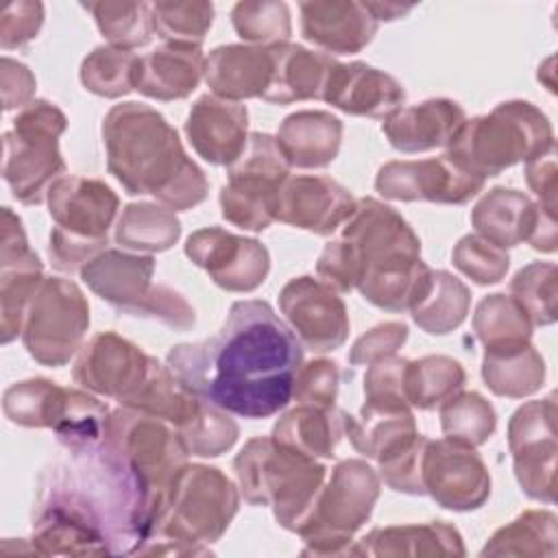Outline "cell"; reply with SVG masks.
Segmentation results:
<instances>
[{
  "instance_id": "1",
  "label": "cell",
  "mask_w": 558,
  "mask_h": 558,
  "mask_svg": "<svg viewBox=\"0 0 558 558\" xmlns=\"http://www.w3.org/2000/svg\"><path fill=\"white\" fill-rule=\"evenodd\" d=\"M157 493L105 442L44 473L31 543L44 556L137 554L153 534Z\"/></svg>"
},
{
  "instance_id": "2",
  "label": "cell",
  "mask_w": 558,
  "mask_h": 558,
  "mask_svg": "<svg viewBox=\"0 0 558 558\" xmlns=\"http://www.w3.org/2000/svg\"><path fill=\"white\" fill-rule=\"evenodd\" d=\"M168 368L201 399L244 418L286 408L303 364L294 331L266 301H235L216 336L170 349Z\"/></svg>"
},
{
  "instance_id": "3",
  "label": "cell",
  "mask_w": 558,
  "mask_h": 558,
  "mask_svg": "<svg viewBox=\"0 0 558 558\" xmlns=\"http://www.w3.org/2000/svg\"><path fill=\"white\" fill-rule=\"evenodd\" d=\"M107 168L126 194H150L172 211L207 198L205 172L185 155L174 126L144 102H122L102 122Z\"/></svg>"
},
{
  "instance_id": "4",
  "label": "cell",
  "mask_w": 558,
  "mask_h": 558,
  "mask_svg": "<svg viewBox=\"0 0 558 558\" xmlns=\"http://www.w3.org/2000/svg\"><path fill=\"white\" fill-rule=\"evenodd\" d=\"M342 238L360 257V294L386 312L412 310L432 268L421 259V240L405 218L390 205L362 198L342 225Z\"/></svg>"
},
{
  "instance_id": "5",
  "label": "cell",
  "mask_w": 558,
  "mask_h": 558,
  "mask_svg": "<svg viewBox=\"0 0 558 558\" xmlns=\"http://www.w3.org/2000/svg\"><path fill=\"white\" fill-rule=\"evenodd\" d=\"M242 497L251 506H270L277 523L296 532L310 519L327 469L312 456L277 442L251 438L233 460Z\"/></svg>"
},
{
  "instance_id": "6",
  "label": "cell",
  "mask_w": 558,
  "mask_h": 558,
  "mask_svg": "<svg viewBox=\"0 0 558 558\" xmlns=\"http://www.w3.org/2000/svg\"><path fill=\"white\" fill-rule=\"evenodd\" d=\"M445 153L462 170L488 179L519 161H532L554 150V129L547 116L527 100H508L488 116L464 120Z\"/></svg>"
},
{
  "instance_id": "7",
  "label": "cell",
  "mask_w": 558,
  "mask_h": 558,
  "mask_svg": "<svg viewBox=\"0 0 558 558\" xmlns=\"http://www.w3.org/2000/svg\"><path fill=\"white\" fill-rule=\"evenodd\" d=\"M238 504V488L220 469L183 464L157 495L150 538L209 549L227 532Z\"/></svg>"
},
{
  "instance_id": "8",
  "label": "cell",
  "mask_w": 558,
  "mask_h": 558,
  "mask_svg": "<svg viewBox=\"0 0 558 558\" xmlns=\"http://www.w3.org/2000/svg\"><path fill=\"white\" fill-rule=\"evenodd\" d=\"M46 203L54 220L48 242L50 262L61 272H81L89 259L107 248L120 201L98 179L61 177L48 190Z\"/></svg>"
},
{
  "instance_id": "9",
  "label": "cell",
  "mask_w": 558,
  "mask_h": 558,
  "mask_svg": "<svg viewBox=\"0 0 558 558\" xmlns=\"http://www.w3.org/2000/svg\"><path fill=\"white\" fill-rule=\"evenodd\" d=\"M379 497V475L364 460L349 458L333 466L314 510L299 530L303 556H353V534L368 521Z\"/></svg>"
},
{
  "instance_id": "10",
  "label": "cell",
  "mask_w": 558,
  "mask_h": 558,
  "mask_svg": "<svg viewBox=\"0 0 558 558\" xmlns=\"http://www.w3.org/2000/svg\"><path fill=\"white\" fill-rule=\"evenodd\" d=\"M65 126L63 111L48 100L28 102L13 118V129L4 133L2 177L20 203H44L52 183L65 172L59 153Z\"/></svg>"
},
{
  "instance_id": "11",
  "label": "cell",
  "mask_w": 558,
  "mask_h": 558,
  "mask_svg": "<svg viewBox=\"0 0 558 558\" xmlns=\"http://www.w3.org/2000/svg\"><path fill=\"white\" fill-rule=\"evenodd\" d=\"M290 166L268 133H251L242 155L227 166L229 181L220 190L222 218L246 231H264L275 222L277 192Z\"/></svg>"
},
{
  "instance_id": "12",
  "label": "cell",
  "mask_w": 558,
  "mask_h": 558,
  "mask_svg": "<svg viewBox=\"0 0 558 558\" xmlns=\"http://www.w3.org/2000/svg\"><path fill=\"white\" fill-rule=\"evenodd\" d=\"M89 327V305L81 288L61 277H44L24 318L22 340L28 355L59 368L68 364Z\"/></svg>"
},
{
  "instance_id": "13",
  "label": "cell",
  "mask_w": 558,
  "mask_h": 558,
  "mask_svg": "<svg viewBox=\"0 0 558 558\" xmlns=\"http://www.w3.org/2000/svg\"><path fill=\"white\" fill-rule=\"evenodd\" d=\"M102 442L122 456L157 495L187 458L174 425L126 405L109 412Z\"/></svg>"
},
{
  "instance_id": "14",
  "label": "cell",
  "mask_w": 558,
  "mask_h": 558,
  "mask_svg": "<svg viewBox=\"0 0 558 558\" xmlns=\"http://www.w3.org/2000/svg\"><path fill=\"white\" fill-rule=\"evenodd\" d=\"M508 447L521 490L536 501L556 499V401L523 403L508 423Z\"/></svg>"
},
{
  "instance_id": "15",
  "label": "cell",
  "mask_w": 558,
  "mask_h": 558,
  "mask_svg": "<svg viewBox=\"0 0 558 558\" xmlns=\"http://www.w3.org/2000/svg\"><path fill=\"white\" fill-rule=\"evenodd\" d=\"M421 475L425 493L447 510H477L490 495V473L475 447L449 438L427 440Z\"/></svg>"
},
{
  "instance_id": "16",
  "label": "cell",
  "mask_w": 558,
  "mask_h": 558,
  "mask_svg": "<svg viewBox=\"0 0 558 558\" xmlns=\"http://www.w3.org/2000/svg\"><path fill=\"white\" fill-rule=\"evenodd\" d=\"M484 179L462 170L447 155L418 161H388L375 177V190L390 201H429L464 205L477 196Z\"/></svg>"
},
{
  "instance_id": "17",
  "label": "cell",
  "mask_w": 558,
  "mask_h": 558,
  "mask_svg": "<svg viewBox=\"0 0 558 558\" xmlns=\"http://www.w3.org/2000/svg\"><path fill=\"white\" fill-rule=\"evenodd\" d=\"M185 255L203 268L209 279L229 292L257 290L270 270L266 246L253 238L229 233L220 227L194 231L185 242Z\"/></svg>"
},
{
  "instance_id": "18",
  "label": "cell",
  "mask_w": 558,
  "mask_h": 558,
  "mask_svg": "<svg viewBox=\"0 0 558 558\" xmlns=\"http://www.w3.org/2000/svg\"><path fill=\"white\" fill-rule=\"evenodd\" d=\"M279 310L299 342L316 353L340 349L349 336L347 305L320 279H290L279 292Z\"/></svg>"
},
{
  "instance_id": "19",
  "label": "cell",
  "mask_w": 558,
  "mask_h": 558,
  "mask_svg": "<svg viewBox=\"0 0 558 558\" xmlns=\"http://www.w3.org/2000/svg\"><path fill=\"white\" fill-rule=\"evenodd\" d=\"M0 231V338L9 344L22 333L26 310L44 281V266L28 246L20 216L9 207H2Z\"/></svg>"
},
{
  "instance_id": "20",
  "label": "cell",
  "mask_w": 558,
  "mask_h": 558,
  "mask_svg": "<svg viewBox=\"0 0 558 558\" xmlns=\"http://www.w3.org/2000/svg\"><path fill=\"white\" fill-rule=\"evenodd\" d=\"M155 357L116 331L96 333L81 347L74 362V381L83 388L118 399H129L148 377Z\"/></svg>"
},
{
  "instance_id": "21",
  "label": "cell",
  "mask_w": 558,
  "mask_h": 558,
  "mask_svg": "<svg viewBox=\"0 0 558 558\" xmlns=\"http://www.w3.org/2000/svg\"><path fill=\"white\" fill-rule=\"evenodd\" d=\"M355 198L329 177H288L277 192L275 220L316 235H331L355 211Z\"/></svg>"
},
{
  "instance_id": "22",
  "label": "cell",
  "mask_w": 558,
  "mask_h": 558,
  "mask_svg": "<svg viewBox=\"0 0 558 558\" xmlns=\"http://www.w3.org/2000/svg\"><path fill=\"white\" fill-rule=\"evenodd\" d=\"M320 100L349 116L388 118L405 100L403 85L384 70L368 63H333L327 74Z\"/></svg>"
},
{
  "instance_id": "23",
  "label": "cell",
  "mask_w": 558,
  "mask_h": 558,
  "mask_svg": "<svg viewBox=\"0 0 558 558\" xmlns=\"http://www.w3.org/2000/svg\"><path fill=\"white\" fill-rule=\"evenodd\" d=\"M153 272L155 259L150 255L105 248L81 268V279L120 314L142 318L155 288L150 283Z\"/></svg>"
},
{
  "instance_id": "24",
  "label": "cell",
  "mask_w": 558,
  "mask_h": 558,
  "mask_svg": "<svg viewBox=\"0 0 558 558\" xmlns=\"http://www.w3.org/2000/svg\"><path fill=\"white\" fill-rule=\"evenodd\" d=\"M248 111L240 102L218 98L214 94L201 96L185 120V135L209 163L231 166L248 142Z\"/></svg>"
},
{
  "instance_id": "25",
  "label": "cell",
  "mask_w": 558,
  "mask_h": 558,
  "mask_svg": "<svg viewBox=\"0 0 558 558\" xmlns=\"http://www.w3.org/2000/svg\"><path fill=\"white\" fill-rule=\"evenodd\" d=\"M303 37L333 54L360 52L377 33V20L364 2L312 0L301 2Z\"/></svg>"
},
{
  "instance_id": "26",
  "label": "cell",
  "mask_w": 558,
  "mask_h": 558,
  "mask_svg": "<svg viewBox=\"0 0 558 558\" xmlns=\"http://www.w3.org/2000/svg\"><path fill=\"white\" fill-rule=\"evenodd\" d=\"M464 120V109L456 100L429 98L388 116L381 131L397 150L425 153L449 146Z\"/></svg>"
},
{
  "instance_id": "27",
  "label": "cell",
  "mask_w": 558,
  "mask_h": 558,
  "mask_svg": "<svg viewBox=\"0 0 558 558\" xmlns=\"http://www.w3.org/2000/svg\"><path fill=\"white\" fill-rule=\"evenodd\" d=\"M270 46L229 44L218 46L205 57V81L214 96L238 102L244 98H264L272 81Z\"/></svg>"
},
{
  "instance_id": "28",
  "label": "cell",
  "mask_w": 558,
  "mask_h": 558,
  "mask_svg": "<svg viewBox=\"0 0 558 558\" xmlns=\"http://www.w3.org/2000/svg\"><path fill=\"white\" fill-rule=\"evenodd\" d=\"M205 76V57L201 46L163 41L140 57L135 89L155 100L187 98Z\"/></svg>"
},
{
  "instance_id": "29",
  "label": "cell",
  "mask_w": 558,
  "mask_h": 558,
  "mask_svg": "<svg viewBox=\"0 0 558 558\" xmlns=\"http://www.w3.org/2000/svg\"><path fill=\"white\" fill-rule=\"evenodd\" d=\"M460 532L445 523L432 521L423 525H390L375 527L364 538L353 543V556H464Z\"/></svg>"
},
{
  "instance_id": "30",
  "label": "cell",
  "mask_w": 558,
  "mask_h": 558,
  "mask_svg": "<svg viewBox=\"0 0 558 558\" xmlns=\"http://www.w3.org/2000/svg\"><path fill=\"white\" fill-rule=\"evenodd\" d=\"M275 140L290 168H325L340 150L342 122L329 111H296L281 122Z\"/></svg>"
},
{
  "instance_id": "31",
  "label": "cell",
  "mask_w": 558,
  "mask_h": 558,
  "mask_svg": "<svg viewBox=\"0 0 558 558\" xmlns=\"http://www.w3.org/2000/svg\"><path fill=\"white\" fill-rule=\"evenodd\" d=\"M541 205L512 187L488 190L471 211L475 233L499 248H512L527 242Z\"/></svg>"
},
{
  "instance_id": "32",
  "label": "cell",
  "mask_w": 558,
  "mask_h": 558,
  "mask_svg": "<svg viewBox=\"0 0 558 558\" xmlns=\"http://www.w3.org/2000/svg\"><path fill=\"white\" fill-rule=\"evenodd\" d=\"M272 50V81L264 94V100L277 105H290L299 100L320 98L329 70L336 59L327 52H314L299 44H275Z\"/></svg>"
},
{
  "instance_id": "33",
  "label": "cell",
  "mask_w": 558,
  "mask_h": 558,
  "mask_svg": "<svg viewBox=\"0 0 558 558\" xmlns=\"http://www.w3.org/2000/svg\"><path fill=\"white\" fill-rule=\"evenodd\" d=\"M414 434L418 429L408 403L364 399L357 416L344 412V436H349L357 453L373 460H379Z\"/></svg>"
},
{
  "instance_id": "34",
  "label": "cell",
  "mask_w": 558,
  "mask_h": 558,
  "mask_svg": "<svg viewBox=\"0 0 558 558\" xmlns=\"http://www.w3.org/2000/svg\"><path fill=\"white\" fill-rule=\"evenodd\" d=\"M344 436V412L338 408H316L299 403L272 427V438L312 458H333L338 440Z\"/></svg>"
},
{
  "instance_id": "35",
  "label": "cell",
  "mask_w": 558,
  "mask_h": 558,
  "mask_svg": "<svg viewBox=\"0 0 558 558\" xmlns=\"http://www.w3.org/2000/svg\"><path fill=\"white\" fill-rule=\"evenodd\" d=\"M482 377L490 392L508 399H523L541 390L545 381V360L532 342L486 349Z\"/></svg>"
},
{
  "instance_id": "36",
  "label": "cell",
  "mask_w": 558,
  "mask_h": 558,
  "mask_svg": "<svg viewBox=\"0 0 558 558\" xmlns=\"http://www.w3.org/2000/svg\"><path fill=\"white\" fill-rule=\"evenodd\" d=\"M201 403L203 399L198 395L185 388L168 366L155 360L146 381L120 405L153 414L181 429L198 414Z\"/></svg>"
},
{
  "instance_id": "37",
  "label": "cell",
  "mask_w": 558,
  "mask_h": 558,
  "mask_svg": "<svg viewBox=\"0 0 558 558\" xmlns=\"http://www.w3.org/2000/svg\"><path fill=\"white\" fill-rule=\"evenodd\" d=\"M471 305L469 288L447 270H432L423 296L410 310L414 323L432 336H445L458 329Z\"/></svg>"
},
{
  "instance_id": "38",
  "label": "cell",
  "mask_w": 558,
  "mask_h": 558,
  "mask_svg": "<svg viewBox=\"0 0 558 558\" xmlns=\"http://www.w3.org/2000/svg\"><path fill=\"white\" fill-rule=\"evenodd\" d=\"M181 222L172 209L155 203H131L116 225V242L137 253H161L177 244Z\"/></svg>"
},
{
  "instance_id": "39",
  "label": "cell",
  "mask_w": 558,
  "mask_h": 558,
  "mask_svg": "<svg viewBox=\"0 0 558 558\" xmlns=\"http://www.w3.org/2000/svg\"><path fill=\"white\" fill-rule=\"evenodd\" d=\"M466 381L462 364L447 355H425L408 360L405 366V399L418 410L440 408L458 395Z\"/></svg>"
},
{
  "instance_id": "40",
  "label": "cell",
  "mask_w": 558,
  "mask_h": 558,
  "mask_svg": "<svg viewBox=\"0 0 558 558\" xmlns=\"http://www.w3.org/2000/svg\"><path fill=\"white\" fill-rule=\"evenodd\" d=\"M556 525L554 512L525 510L488 538L482 556H556Z\"/></svg>"
},
{
  "instance_id": "41",
  "label": "cell",
  "mask_w": 558,
  "mask_h": 558,
  "mask_svg": "<svg viewBox=\"0 0 558 558\" xmlns=\"http://www.w3.org/2000/svg\"><path fill=\"white\" fill-rule=\"evenodd\" d=\"M532 320L510 294L484 296L473 314V331L484 349L532 342Z\"/></svg>"
},
{
  "instance_id": "42",
  "label": "cell",
  "mask_w": 558,
  "mask_h": 558,
  "mask_svg": "<svg viewBox=\"0 0 558 558\" xmlns=\"http://www.w3.org/2000/svg\"><path fill=\"white\" fill-rule=\"evenodd\" d=\"M65 399V388L50 379L35 377L17 381L4 390L2 410L7 418L22 427H54L61 405Z\"/></svg>"
},
{
  "instance_id": "43",
  "label": "cell",
  "mask_w": 558,
  "mask_h": 558,
  "mask_svg": "<svg viewBox=\"0 0 558 558\" xmlns=\"http://www.w3.org/2000/svg\"><path fill=\"white\" fill-rule=\"evenodd\" d=\"M107 416L109 408L102 401L83 390L65 388V399L52 432L68 451L89 449L102 442Z\"/></svg>"
},
{
  "instance_id": "44",
  "label": "cell",
  "mask_w": 558,
  "mask_h": 558,
  "mask_svg": "<svg viewBox=\"0 0 558 558\" xmlns=\"http://www.w3.org/2000/svg\"><path fill=\"white\" fill-rule=\"evenodd\" d=\"M140 57L116 46L94 48L81 63V83L102 98H120L135 89Z\"/></svg>"
},
{
  "instance_id": "45",
  "label": "cell",
  "mask_w": 558,
  "mask_h": 558,
  "mask_svg": "<svg viewBox=\"0 0 558 558\" xmlns=\"http://www.w3.org/2000/svg\"><path fill=\"white\" fill-rule=\"evenodd\" d=\"M109 46L133 50L146 46L155 33L150 4L146 2H85Z\"/></svg>"
},
{
  "instance_id": "46",
  "label": "cell",
  "mask_w": 558,
  "mask_h": 558,
  "mask_svg": "<svg viewBox=\"0 0 558 558\" xmlns=\"http://www.w3.org/2000/svg\"><path fill=\"white\" fill-rule=\"evenodd\" d=\"M440 425L445 438L466 447H480L493 436L497 414L480 392H458L440 405Z\"/></svg>"
},
{
  "instance_id": "47",
  "label": "cell",
  "mask_w": 558,
  "mask_h": 558,
  "mask_svg": "<svg viewBox=\"0 0 558 558\" xmlns=\"http://www.w3.org/2000/svg\"><path fill=\"white\" fill-rule=\"evenodd\" d=\"M510 296L525 310L532 325H551L556 320L558 270L551 262H532L510 281Z\"/></svg>"
},
{
  "instance_id": "48",
  "label": "cell",
  "mask_w": 558,
  "mask_h": 558,
  "mask_svg": "<svg viewBox=\"0 0 558 558\" xmlns=\"http://www.w3.org/2000/svg\"><path fill=\"white\" fill-rule=\"evenodd\" d=\"M238 423L229 416L227 410L203 399L198 414L179 429L187 456L216 458L229 451L238 440Z\"/></svg>"
},
{
  "instance_id": "49",
  "label": "cell",
  "mask_w": 558,
  "mask_h": 558,
  "mask_svg": "<svg viewBox=\"0 0 558 558\" xmlns=\"http://www.w3.org/2000/svg\"><path fill=\"white\" fill-rule=\"evenodd\" d=\"M235 33L257 46L286 44L292 33L290 11L283 2H238L231 11Z\"/></svg>"
},
{
  "instance_id": "50",
  "label": "cell",
  "mask_w": 558,
  "mask_h": 558,
  "mask_svg": "<svg viewBox=\"0 0 558 558\" xmlns=\"http://www.w3.org/2000/svg\"><path fill=\"white\" fill-rule=\"evenodd\" d=\"M153 28L166 41L201 46L211 22V2H155L150 4Z\"/></svg>"
},
{
  "instance_id": "51",
  "label": "cell",
  "mask_w": 558,
  "mask_h": 558,
  "mask_svg": "<svg viewBox=\"0 0 558 558\" xmlns=\"http://www.w3.org/2000/svg\"><path fill=\"white\" fill-rule=\"evenodd\" d=\"M453 266L466 275L471 281L480 286L499 283L510 266V257L506 248L495 246L493 242L480 238L477 233H469L458 240L451 251Z\"/></svg>"
},
{
  "instance_id": "52",
  "label": "cell",
  "mask_w": 558,
  "mask_h": 558,
  "mask_svg": "<svg viewBox=\"0 0 558 558\" xmlns=\"http://www.w3.org/2000/svg\"><path fill=\"white\" fill-rule=\"evenodd\" d=\"M425 445H427V438L421 434H414L412 438L403 440L399 447L390 449L377 460L379 475L388 488L405 495H425L423 475H421Z\"/></svg>"
},
{
  "instance_id": "53",
  "label": "cell",
  "mask_w": 558,
  "mask_h": 558,
  "mask_svg": "<svg viewBox=\"0 0 558 558\" xmlns=\"http://www.w3.org/2000/svg\"><path fill=\"white\" fill-rule=\"evenodd\" d=\"M338 384H340L338 364L331 360L318 357L307 364H301L294 379L292 397L299 403H307L316 408H336Z\"/></svg>"
},
{
  "instance_id": "54",
  "label": "cell",
  "mask_w": 558,
  "mask_h": 558,
  "mask_svg": "<svg viewBox=\"0 0 558 558\" xmlns=\"http://www.w3.org/2000/svg\"><path fill=\"white\" fill-rule=\"evenodd\" d=\"M316 275L336 292H349L360 281V257L353 244L344 238L331 240L318 255Z\"/></svg>"
},
{
  "instance_id": "55",
  "label": "cell",
  "mask_w": 558,
  "mask_h": 558,
  "mask_svg": "<svg viewBox=\"0 0 558 558\" xmlns=\"http://www.w3.org/2000/svg\"><path fill=\"white\" fill-rule=\"evenodd\" d=\"M405 340H408L405 323H399V320L379 323L353 342V347L349 351V362L353 366L373 364L381 357L395 355L405 344Z\"/></svg>"
},
{
  "instance_id": "56",
  "label": "cell",
  "mask_w": 558,
  "mask_h": 558,
  "mask_svg": "<svg viewBox=\"0 0 558 558\" xmlns=\"http://www.w3.org/2000/svg\"><path fill=\"white\" fill-rule=\"evenodd\" d=\"M405 366H408V360L397 355H388L368 364V371L364 377V399L408 403Z\"/></svg>"
},
{
  "instance_id": "57",
  "label": "cell",
  "mask_w": 558,
  "mask_h": 558,
  "mask_svg": "<svg viewBox=\"0 0 558 558\" xmlns=\"http://www.w3.org/2000/svg\"><path fill=\"white\" fill-rule=\"evenodd\" d=\"M44 24L41 2H11L0 20V46L4 50L20 48L37 37Z\"/></svg>"
},
{
  "instance_id": "58",
  "label": "cell",
  "mask_w": 558,
  "mask_h": 558,
  "mask_svg": "<svg viewBox=\"0 0 558 558\" xmlns=\"http://www.w3.org/2000/svg\"><path fill=\"white\" fill-rule=\"evenodd\" d=\"M35 76L33 72L9 57H2V65H0V87H2V109L11 111V109H24L28 102H33V94H35Z\"/></svg>"
},
{
  "instance_id": "59",
  "label": "cell",
  "mask_w": 558,
  "mask_h": 558,
  "mask_svg": "<svg viewBox=\"0 0 558 558\" xmlns=\"http://www.w3.org/2000/svg\"><path fill=\"white\" fill-rule=\"evenodd\" d=\"M525 179L527 185L534 190V194L541 198L538 203L551 211H556V190H558V177H556V157L554 150L527 161L525 166Z\"/></svg>"
},
{
  "instance_id": "60",
  "label": "cell",
  "mask_w": 558,
  "mask_h": 558,
  "mask_svg": "<svg viewBox=\"0 0 558 558\" xmlns=\"http://www.w3.org/2000/svg\"><path fill=\"white\" fill-rule=\"evenodd\" d=\"M364 7L368 9V13L379 22H390L397 17H403L412 11V7H403V4H395V2H364Z\"/></svg>"
},
{
  "instance_id": "61",
  "label": "cell",
  "mask_w": 558,
  "mask_h": 558,
  "mask_svg": "<svg viewBox=\"0 0 558 558\" xmlns=\"http://www.w3.org/2000/svg\"><path fill=\"white\" fill-rule=\"evenodd\" d=\"M547 74V78L543 76V78H538V81H543L545 85H547V89L549 92H556V81H554V57H549L541 68H538V74Z\"/></svg>"
}]
</instances>
